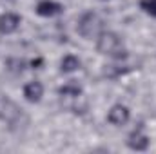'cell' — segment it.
<instances>
[{
  "label": "cell",
  "instance_id": "cell-1",
  "mask_svg": "<svg viewBox=\"0 0 156 154\" xmlns=\"http://www.w3.org/2000/svg\"><path fill=\"white\" fill-rule=\"evenodd\" d=\"M96 49H98V53L113 56V58H122L125 54L122 38L118 35H115V33H109V31L107 33H100L98 42H96Z\"/></svg>",
  "mask_w": 156,
  "mask_h": 154
},
{
  "label": "cell",
  "instance_id": "cell-2",
  "mask_svg": "<svg viewBox=\"0 0 156 154\" xmlns=\"http://www.w3.org/2000/svg\"><path fill=\"white\" fill-rule=\"evenodd\" d=\"M0 120L9 123L11 127L22 123V121H27V118L24 116L22 109L9 98L5 96H0Z\"/></svg>",
  "mask_w": 156,
  "mask_h": 154
},
{
  "label": "cell",
  "instance_id": "cell-3",
  "mask_svg": "<svg viewBox=\"0 0 156 154\" xmlns=\"http://www.w3.org/2000/svg\"><path fill=\"white\" fill-rule=\"evenodd\" d=\"M102 26L104 22L96 13H85L78 20V33L83 38H96L102 33Z\"/></svg>",
  "mask_w": 156,
  "mask_h": 154
},
{
  "label": "cell",
  "instance_id": "cell-4",
  "mask_svg": "<svg viewBox=\"0 0 156 154\" xmlns=\"http://www.w3.org/2000/svg\"><path fill=\"white\" fill-rule=\"evenodd\" d=\"M20 26V16L15 13H5L0 16V33L2 35H11L18 29Z\"/></svg>",
  "mask_w": 156,
  "mask_h": 154
},
{
  "label": "cell",
  "instance_id": "cell-5",
  "mask_svg": "<svg viewBox=\"0 0 156 154\" xmlns=\"http://www.w3.org/2000/svg\"><path fill=\"white\" fill-rule=\"evenodd\" d=\"M107 120L113 123V125H125L127 121H129V109L125 107V105H115L111 111H109V114H107Z\"/></svg>",
  "mask_w": 156,
  "mask_h": 154
},
{
  "label": "cell",
  "instance_id": "cell-6",
  "mask_svg": "<svg viewBox=\"0 0 156 154\" xmlns=\"http://www.w3.org/2000/svg\"><path fill=\"white\" fill-rule=\"evenodd\" d=\"M24 96H26V100L31 102V103L40 102L42 96H44V85H42L40 82H29V83L24 87Z\"/></svg>",
  "mask_w": 156,
  "mask_h": 154
},
{
  "label": "cell",
  "instance_id": "cell-7",
  "mask_svg": "<svg viewBox=\"0 0 156 154\" xmlns=\"http://www.w3.org/2000/svg\"><path fill=\"white\" fill-rule=\"evenodd\" d=\"M62 11H64V7L53 0H42L37 5V13L40 16H55V15H60Z\"/></svg>",
  "mask_w": 156,
  "mask_h": 154
},
{
  "label": "cell",
  "instance_id": "cell-8",
  "mask_svg": "<svg viewBox=\"0 0 156 154\" xmlns=\"http://www.w3.org/2000/svg\"><path fill=\"white\" fill-rule=\"evenodd\" d=\"M127 143H129V147H131V149H134V151H145V149L149 147V138H147L140 129H138V131L131 132V136H129Z\"/></svg>",
  "mask_w": 156,
  "mask_h": 154
},
{
  "label": "cell",
  "instance_id": "cell-9",
  "mask_svg": "<svg viewBox=\"0 0 156 154\" xmlns=\"http://www.w3.org/2000/svg\"><path fill=\"white\" fill-rule=\"evenodd\" d=\"M78 67H80V60L76 56H73V54H67L62 60V64H60V71L62 73H73V71H76Z\"/></svg>",
  "mask_w": 156,
  "mask_h": 154
},
{
  "label": "cell",
  "instance_id": "cell-10",
  "mask_svg": "<svg viewBox=\"0 0 156 154\" xmlns=\"http://www.w3.org/2000/svg\"><path fill=\"white\" fill-rule=\"evenodd\" d=\"M80 94H82V89L75 83H67V85L60 87V96L62 98H80Z\"/></svg>",
  "mask_w": 156,
  "mask_h": 154
},
{
  "label": "cell",
  "instance_id": "cell-11",
  "mask_svg": "<svg viewBox=\"0 0 156 154\" xmlns=\"http://www.w3.org/2000/svg\"><path fill=\"white\" fill-rule=\"evenodd\" d=\"M140 7H142L147 15L156 16V0H142V2H140Z\"/></svg>",
  "mask_w": 156,
  "mask_h": 154
}]
</instances>
